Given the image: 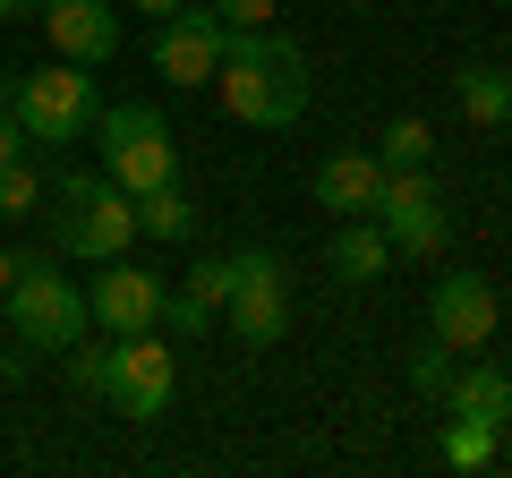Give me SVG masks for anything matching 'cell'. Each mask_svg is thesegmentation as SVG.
<instances>
[{"label":"cell","instance_id":"cell-1","mask_svg":"<svg viewBox=\"0 0 512 478\" xmlns=\"http://www.w3.org/2000/svg\"><path fill=\"white\" fill-rule=\"evenodd\" d=\"M214 77H222V111L239 129H291L308 111V52L274 26H231Z\"/></svg>","mask_w":512,"mask_h":478},{"label":"cell","instance_id":"cell-2","mask_svg":"<svg viewBox=\"0 0 512 478\" xmlns=\"http://www.w3.org/2000/svg\"><path fill=\"white\" fill-rule=\"evenodd\" d=\"M60 214H52V248L60 257H128V239H137V197H128L111 171H60Z\"/></svg>","mask_w":512,"mask_h":478},{"label":"cell","instance_id":"cell-3","mask_svg":"<svg viewBox=\"0 0 512 478\" xmlns=\"http://www.w3.org/2000/svg\"><path fill=\"white\" fill-rule=\"evenodd\" d=\"M9 120H18V137H35V146H77V137L103 120V94H94V77L77 69V60H52V69H26L18 86H9Z\"/></svg>","mask_w":512,"mask_h":478},{"label":"cell","instance_id":"cell-4","mask_svg":"<svg viewBox=\"0 0 512 478\" xmlns=\"http://www.w3.org/2000/svg\"><path fill=\"white\" fill-rule=\"evenodd\" d=\"M9 325H18L26 350H69V342H86V325H94L86 282L60 274V257H18V282H9Z\"/></svg>","mask_w":512,"mask_h":478},{"label":"cell","instance_id":"cell-5","mask_svg":"<svg viewBox=\"0 0 512 478\" xmlns=\"http://www.w3.org/2000/svg\"><path fill=\"white\" fill-rule=\"evenodd\" d=\"M94 137H103V171L128 188V197L180 180V146H171V120L154 103H111L103 120H94Z\"/></svg>","mask_w":512,"mask_h":478},{"label":"cell","instance_id":"cell-6","mask_svg":"<svg viewBox=\"0 0 512 478\" xmlns=\"http://www.w3.org/2000/svg\"><path fill=\"white\" fill-rule=\"evenodd\" d=\"M171 393H180V359L163 350V333H111V376H103V402L120 410V419H163Z\"/></svg>","mask_w":512,"mask_h":478},{"label":"cell","instance_id":"cell-7","mask_svg":"<svg viewBox=\"0 0 512 478\" xmlns=\"http://www.w3.org/2000/svg\"><path fill=\"white\" fill-rule=\"evenodd\" d=\"M222 325L248 350H274L291 333V274H282L265 248H239L231 257V299H222Z\"/></svg>","mask_w":512,"mask_h":478},{"label":"cell","instance_id":"cell-8","mask_svg":"<svg viewBox=\"0 0 512 478\" xmlns=\"http://www.w3.org/2000/svg\"><path fill=\"white\" fill-rule=\"evenodd\" d=\"M222 43H231V26H222L214 0H205V9L180 0L171 18H154V77H163V86H214Z\"/></svg>","mask_w":512,"mask_h":478},{"label":"cell","instance_id":"cell-9","mask_svg":"<svg viewBox=\"0 0 512 478\" xmlns=\"http://www.w3.org/2000/svg\"><path fill=\"white\" fill-rule=\"evenodd\" d=\"M376 231L393 239V257H444L453 214H444V197H436V180H427V171H384Z\"/></svg>","mask_w":512,"mask_h":478},{"label":"cell","instance_id":"cell-10","mask_svg":"<svg viewBox=\"0 0 512 478\" xmlns=\"http://www.w3.org/2000/svg\"><path fill=\"white\" fill-rule=\"evenodd\" d=\"M495 325H504V299H495L487 274H444L436 291H427V333H436L444 350H487Z\"/></svg>","mask_w":512,"mask_h":478},{"label":"cell","instance_id":"cell-11","mask_svg":"<svg viewBox=\"0 0 512 478\" xmlns=\"http://www.w3.org/2000/svg\"><path fill=\"white\" fill-rule=\"evenodd\" d=\"M163 291H171V282H154L146 265L103 257V274L86 282V308H94L103 333H146V325H163Z\"/></svg>","mask_w":512,"mask_h":478},{"label":"cell","instance_id":"cell-12","mask_svg":"<svg viewBox=\"0 0 512 478\" xmlns=\"http://www.w3.org/2000/svg\"><path fill=\"white\" fill-rule=\"evenodd\" d=\"M35 18H43V35H52V52L77 60V69H103V60L120 52V9H111V0H43Z\"/></svg>","mask_w":512,"mask_h":478},{"label":"cell","instance_id":"cell-13","mask_svg":"<svg viewBox=\"0 0 512 478\" xmlns=\"http://www.w3.org/2000/svg\"><path fill=\"white\" fill-rule=\"evenodd\" d=\"M316 197H325V214H376V197H384V163H376V146H350V154H325L316 163Z\"/></svg>","mask_w":512,"mask_h":478},{"label":"cell","instance_id":"cell-14","mask_svg":"<svg viewBox=\"0 0 512 478\" xmlns=\"http://www.w3.org/2000/svg\"><path fill=\"white\" fill-rule=\"evenodd\" d=\"M444 410L504 436V427H512V376L495 368V359H470V368H453V385H444Z\"/></svg>","mask_w":512,"mask_h":478},{"label":"cell","instance_id":"cell-15","mask_svg":"<svg viewBox=\"0 0 512 478\" xmlns=\"http://www.w3.org/2000/svg\"><path fill=\"white\" fill-rule=\"evenodd\" d=\"M222 299H231V257H205V265H188V291H163V325L171 333H214Z\"/></svg>","mask_w":512,"mask_h":478},{"label":"cell","instance_id":"cell-16","mask_svg":"<svg viewBox=\"0 0 512 478\" xmlns=\"http://www.w3.org/2000/svg\"><path fill=\"white\" fill-rule=\"evenodd\" d=\"M325 265H333V282H376L384 265H393V239L376 231V214H350L342 231H333V248H325Z\"/></svg>","mask_w":512,"mask_h":478},{"label":"cell","instance_id":"cell-17","mask_svg":"<svg viewBox=\"0 0 512 478\" xmlns=\"http://www.w3.org/2000/svg\"><path fill=\"white\" fill-rule=\"evenodd\" d=\"M453 94H461V120H470V129H504V111H512V69L470 60V69L453 77Z\"/></svg>","mask_w":512,"mask_h":478},{"label":"cell","instance_id":"cell-18","mask_svg":"<svg viewBox=\"0 0 512 478\" xmlns=\"http://www.w3.org/2000/svg\"><path fill=\"white\" fill-rule=\"evenodd\" d=\"M137 239H197V205L180 197V180L137 197Z\"/></svg>","mask_w":512,"mask_h":478},{"label":"cell","instance_id":"cell-19","mask_svg":"<svg viewBox=\"0 0 512 478\" xmlns=\"http://www.w3.org/2000/svg\"><path fill=\"white\" fill-rule=\"evenodd\" d=\"M427 154H436V129H427L419 111L384 120V137H376V163H384V171H427Z\"/></svg>","mask_w":512,"mask_h":478},{"label":"cell","instance_id":"cell-20","mask_svg":"<svg viewBox=\"0 0 512 478\" xmlns=\"http://www.w3.org/2000/svg\"><path fill=\"white\" fill-rule=\"evenodd\" d=\"M436 461H444V470H487V461H495V427H478V419H444Z\"/></svg>","mask_w":512,"mask_h":478},{"label":"cell","instance_id":"cell-21","mask_svg":"<svg viewBox=\"0 0 512 478\" xmlns=\"http://www.w3.org/2000/svg\"><path fill=\"white\" fill-rule=\"evenodd\" d=\"M410 385H419L427 402H444V385H453V350H444L436 333H427V342L410 350Z\"/></svg>","mask_w":512,"mask_h":478},{"label":"cell","instance_id":"cell-22","mask_svg":"<svg viewBox=\"0 0 512 478\" xmlns=\"http://www.w3.org/2000/svg\"><path fill=\"white\" fill-rule=\"evenodd\" d=\"M35 205H43V180L26 163H9L0 171V214H35Z\"/></svg>","mask_w":512,"mask_h":478},{"label":"cell","instance_id":"cell-23","mask_svg":"<svg viewBox=\"0 0 512 478\" xmlns=\"http://www.w3.org/2000/svg\"><path fill=\"white\" fill-rule=\"evenodd\" d=\"M103 376H111V342H103V350H77V342H69V385H77V393H103Z\"/></svg>","mask_w":512,"mask_h":478},{"label":"cell","instance_id":"cell-24","mask_svg":"<svg viewBox=\"0 0 512 478\" xmlns=\"http://www.w3.org/2000/svg\"><path fill=\"white\" fill-rule=\"evenodd\" d=\"M222 26H274V0H214Z\"/></svg>","mask_w":512,"mask_h":478},{"label":"cell","instance_id":"cell-25","mask_svg":"<svg viewBox=\"0 0 512 478\" xmlns=\"http://www.w3.org/2000/svg\"><path fill=\"white\" fill-rule=\"evenodd\" d=\"M18 163V120H0V171Z\"/></svg>","mask_w":512,"mask_h":478},{"label":"cell","instance_id":"cell-26","mask_svg":"<svg viewBox=\"0 0 512 478\" xmlns=\"http://www.w3.org/2000/svg\"><path fill=\"white\" fill-rule=\"evenodd\" d=\"M26 376V350H0V385H18Z\"/></svg>","mask_w":512,"mask_h":478},{"label":"cell","instance_id":"cell-27","mask_svg":"<svg viewBox=\"0 0 512 478\" xmlns=\"http://www.w3.org/2000/svg\"><path fill=\"white\" fill-rule=\"evenodd\" d=\"M9 282H18V257H9V248H0V299H9Z\"/></svg>","mask_w":512,"mask_h":478},{"label":"cell","instance_id":"cell-28","mask_svg":"<svg viewBox=\"0 0 512 478\" xmlns=\"http://www.w3.org/2000/svg\"><path fill=\"white\" fill-rule=\"evenodd\" d=\"M26 9H35V0H0V26H9V18H26Z\"/></svg>","mask_w":512,"mask_h":478},{"label":"cell","instance_id":"cell-29","mask_svg":"<svg viewBox=\"0 0 512 478\" xmlns=\"http://www.w3.org/2000/svg\"><path fill=\"white\" fill-rule=\"evenodd\" d=\"M137 9H154V18H171V9H180V0H137Z\"/></svg>","mask_w":512,"mask_h":478},{"label":"cell","instance_id":"cell-30","mask_svg":"<svg viewBox=\"0 0 512 478\" xmlns=\"http://www.w3.org/2000/svg\"><path fill=\"white\" fill-rule=\"evenodd\" d=\"M504 129H512V111H504Z\"/></svg>","mask_w":512,"mask_h":478},{"label":"cell","instance_id":"cell-31","mask_svg":"<svg viewBox=\"0 0 512 478\" xmlns=\"http://www.w3.org/2000/svg\"><path fill=\"white\" fill-rule=\"evenodd\" d=\"M504 436H512V427H504Z\"/></svg>","mask_w":512,"mask_h":478}]
</instances>
